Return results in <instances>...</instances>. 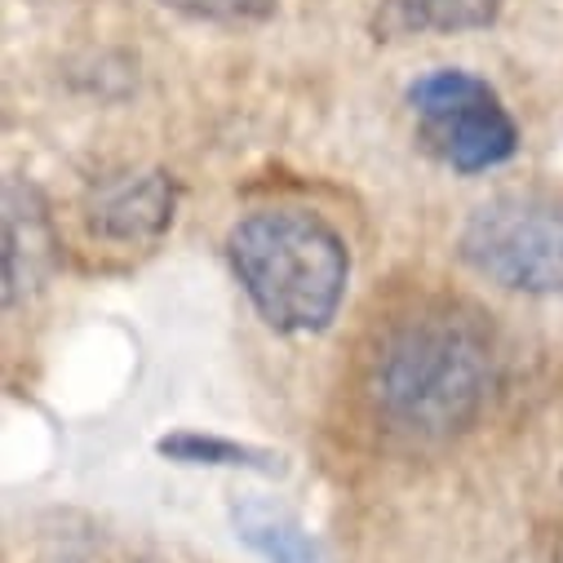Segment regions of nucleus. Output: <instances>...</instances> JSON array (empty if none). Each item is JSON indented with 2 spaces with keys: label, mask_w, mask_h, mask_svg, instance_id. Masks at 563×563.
<instances>
[{
  "label": "nucleus",
  "mask_w": 563,
  "mask_h": 563,
  "mask_svg": "<svg viewBox=\"0 0 563 563\" xmlns=\"http://www.w3.org/2000/svg\"><path fill=\"white\" fill-rule=\"evenodd\" d=\"M417 133L449 169L484 174L519 152V129L497 89L462 67H440L408 85Z\"/></svg>",
  "instance_id": "nucleus-4"
},
{
  "label": "nucleus",
  "mask_w": 563,
  "mask_h": 563,
  "mask_svg": "<svg viewBox=\"0 0 563 563\" xmlns=\"http://www.w3.org/2000/svg\"><path fill=\"white\" fill-rule=\"evenodd\" d=\"M462 257L501 289L563 294V205L532 191L493 196L471 213Z\"/></svg>",
  "instance_id": "nucleus-3"
},
{
  "label": "nucleus",
  "mask_w": 563,
  "mask_h": 563,
  "mask_svg": "<svg viewBox=\"0 0 563 563\" xmlns=\"http://www.w3.org/2000/svg\"><path fill=\"white\" fill-rule=\"evenodd\" d=\"M231 266L257 316L279 333H320L346 294L342 235L302 209L249 213L227 240Z\"/></svg>",
  "instance_id": "nucleus-1"
},
{
  "label": "nucleus",
  "mask_w": 563,
  "mask_h": 563,
  "mask_svg": "<svg viewBox=\"0 0 563 563\" xmlns=\"http://www.w3.org/2000/svg\"><path fill=\"white\" fill-rule=\"evenodd\" d=\"M493 382L488 342L457 316H427L395 329L377 351L373 395L404 431H457L479 412Z\"/></svg>",
  "instance_id": "nucleus-2"
},
{
  "label": "nucleus",
  "mask_w": 563,
  "mask_h": 563,
  "mask_svg": "<svg viewBox=\"0 0 563 563\" xmlns=\"http://www.w3.org/2000/svg\"><path fill=\"white\" fill-rule=\"evenodd\" d=\"M235 519V532L266 554V563H324L320 545L285 515V510H275V506H262V501H240L231 510Z\"/></svg>",
  "instance_id": "nucleus-8"
},
{
  "label": "nucleus",
  "mask_w": 563,
  "mask_h": 563,
  "mask_svg": "<svg viewBox=\"0 0 563 563\" xmlns=\"http://www.w3.org/2000/svg\"><path fill=\"white\" fill-rule=\"evenodd\" d=\"M506 0H377L373 27L382 41L399 36H457L497 23Z\"/></svg>",
  "instance_id": "nucleus-6"
},
{
  "label": "nucleus",
  "mask_w": 563,
  "mask_h": 563,
  "mask_svg": "<svg viewBox=\"0 0 563 563\" xmlns=\"http://www.w3.org/2000/svg\"><path fill=\"white\" fill-rule=\"evenodd\" d=\"M165 5L209 23H249V19H266L279 0H165Z\"/></svg>",
  "instance_id": "nucleus-10"
},
{
  "label": "nucleus",
  "mask_w": 563,
  "mask_h": 563,
  "mask_svg": "<svg viewBox=\"0 0 563 563\" xmlns=\"http://www.w3.org/2000/svg\"><path fill=\"white\" fill-rule=\"evenodd\" d=\"M89 227L107 240H152L174 218V183L165 174L107 178L85 200Z\"/></svg>",
  "instance_id": "nucleus-5"
},
{
  "label": "nucleus",
  "mask_w": 563,
  "mask_h": 563,
  "mask_svg": "<svg viewBox=\"0 0 563 563\" xmlns=\"http://www.w3.org/2000/svg\"><path fill=\"white\" fill-rule=\"evenodd\" d=\"M54 262V235L32 187L10 183L5 200V298L19 302L23 289H36L45 266Z\"/></svg>",
  "instance_id": "nucleus-7"
},
{
  "label": "nucleus",
  "mask_w": 563,
  "mask_h": 563,
  "mask_svg": "<svg viewBox=\"0 0 563 563\" xmlns=\"http://www.w3.org/2000/svg\"><path fill=\"white\" fill-rule=\"evenodd\" d=\"M161 457H174L183 466H240V471H257V475H279L275 453L266 449H249L235 440H218V435H200V431H183V435H165L156 444Z\"/></svg>",
  "instance_id": "nucleus-9"
}]
</instances>
